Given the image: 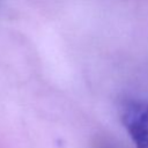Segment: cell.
<instances>
[{
	"instance_id": "cell-1",
	"label": "cell",
	"mask_w": 148,
	"mask_h": 148,
	"mask_svg": "<svg viewBox=\"0 0 148 148\" xmlns=\"http://www.w3.org/2000/svg\"><path fill=\"white\" fill-rule=\"evenodd\" d=\"M120 119L135 148H148V102L142 99L124 102Z\"/></svg>"
}]
</instances>
